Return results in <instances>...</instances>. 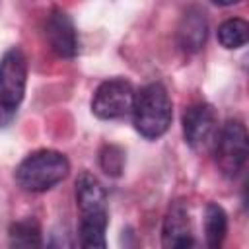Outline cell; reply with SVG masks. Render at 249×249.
Instances as JSON below:
<instances>
[{
    "label": "cell",
    "mask_w": 249,
    "mask_h": 249,
    "mask_svg": "<svg viewBox=\"0 0 249 249\" xmlns=\"http://www.w3.org/2000/svg\"><path fill=\"white\" fill-rule=\"evenodd\" d=\"M27 84V58L21 49L14 47L4 53L0 60V107L16 109L23 95Z\"/></svg>",
    "instance_id": "cell-5"
},
{
    "label": "cell",
    "mask_w": 249,
    "mask_h": 249,
    "mask_svg": "<svg viewBox=\"0 0 249 249\" xmlns=\"http://www.w3.org/2000/svg\"><path fill=\"white\" fill-rule=\"evenodd\" d=\"M173 119V103L171 97L160 82H152L144 86L134 95L132 105V123L134 128L148 140H156L163 136Z\"/></svg>",
    "instance_id": "cell-1"
},
{
    "label": "cell",
    "mask_w": 249,
    "mask_h": 249,
    "mask_svg": "<svg viewBox=\"0 0 249 249\" xmlns=\"http://www.w3.org/2000/svg\"><path fill=\"white\" fill-rule=\"evenodd\" d=\"M76 204L80 214L107 212V195L103 185L89 171H82L76 179Z\"/></svg>",
    "instance_id": "cell-10"
},
{
    "label": "cell",
    "mask_w": 249,
    "mask_h": 249,
    "mask_svg": "<svg viewBox=\"0 0 249 249\" xmlns=\"http://www.w3.org/2000/svg\"><path fill=\"white\" fill-rule=\"evenodd\" d=\"M70 173V161L56 150H37L25 156L16 167V183L27 193H45L64 181Z\"/></svg>",
    "instance_id": "cell-2"
},
{
    "label": "cell",
    "mask_w": 249,
    "mask_h": 249,
    "mask_svg": "<svg viewBox=\"0 0 249 249\" xmlns=\"http://www.w3.org/2000/svg\"><path fill=\"white\" fill-rule=\"evenodd\" d=\"M218 134V117L210 103H195L183 113V136L185 142L196 150L206 152L214 146Z\"/></svg>",
    "instance_id": "cell-6"
},
{
    "label": "cell",
    "mask_w": 249,
    "mask_h": 249,
    "mask_svg": "<svg viewBox=\"0 0 249 249\" xmlns=\"http://www.w3.org/2000/svg\"><path fill=\"white\" fill-rule=\"evenodd\" d=\"M10 249H43L41 228L35 218H23L10 226L8 231Z\"/></svg>",
    "instance_id": "cell-13"
},
{
    "label": "cell",
    "mask_w": 249,
    "mask_h": 249,
    "mask_svg": "<svg viewBox=\"0 0 249 249\" xmlns=\"http://www.w3.org/2000/svg\"><path fill=\"white\" fill-rule=\"evenodd\" d=\"M249 39V23L241 18H230L218 27V41L224 49H241Z\"/></svg>",
    "instance_id": "cell-14"
},
{
    "label": "cell",
    "mask_w": 249,
    "mask_h": 249,
    "mask_svg": "<svg viewBox=\"0 0 249 249\" xmlns=\"http://www.w3.org/2000/svg\"><path fill=\"white\" fill-rule=\"evenodd\" d=\"M107 212L80 214V247L82 249H107L105 230H107Z\"/></svg>",
    "instance_id": "cell-11"
},
{
    "label": "cell",
    "mask_w": 249,
    "mask_h": 249,
    "mask_svg": "<svg viewBox=\"0 0 249 249\" xmlns=\"http://www.w3.org/2000/svg\"><path fill=\"white\" fill-rule=\"evenodd\" d=\"M163 249H198V243L193 235L189 210L183 202H173L165 214L161 230Z\"/></svg>",
    "instance_id": "cell-8"
},
{
    "label": "cell",
    "mask_w": 249,
    "mask_h": 249,
    "mask_svg": "<svg viewBox=\"0 0 249 249\" xmlns=\"http://www.w3.org/2000/svg\"><path fill=\"white\" fill-rule=\"evenodd\" d=\"M208 37V19L206 12L198 6H191L179 19L177 25V43L185 53H196L204 47Z\"/></svg>",
    "instance_id": "cell-9"
},
{
    "label": "cell",
    "mask_w": 249,
    "mask_h": 249,
    "mask_svg": "<svg viewBox=\"0 0 249 249\" xmlns=\"http://www.w3.org/2000/svg\"><path fill=\"white\" fill-rule=\"evenodd\" d=\"M134 88L124 78H111L97 86L91 97V113L97 119L109 121L132 113L134 105Z\"/></svg>",
    "instance_id": "cell-4"
},
{
    "label": "cell",
    "mask_w": 249,
    "mask_h": 249,
    "mask_svg": "<svg viewBox=\"0 0 249 249\" xmlns=\"http://www.w3.org/2000/svg\"><path fill=\"white\" fill-rule=\"evenodd\" d=\"M126 163V154L121 146L117 144H105L99 152V165L105 175L109 177H121L124 171Z\"/></svg>",
    "instance_id": "cell-15"
},
{
    "label": "cell",
    "mask_w": 249,
    "mask_h": 249,
    "mask_svg": "<svg viewBox=\"0 0 249 249\" xmlns=\"http://www.w3.org/2000/svg\"><path fill=\"white\" fill-rule=\"evenodd\" d=\"M43 249H74V247H72V239H70L68 231L64 228L56 226L49 231V237H47V243L43 245Z\"/></svg>",
    "instance_id": "cell-16"
},
{
    "label": "cell",
    "mask_w": 249,
    "mask_h": 249,
    "mask_svg": "<svg viewBox=\"0 0 249 249\" xmlns=\"http://www.w3.org/2000/svg\"><path fill=\"white\" fill-rule=\"evenodd\" d=\"M214 156H216V165L226 177H235L249 156V138H247V128L241 121H226L222 128L216 134L214 142Z\"/></svg>",
    "instance_id": "cell-3"
},
{
    "label": "cell",
    "mask_w": 249,
    "mask_h": 249,
    "mask_svg": "<svg viewBox=\"0 0 249 249\" xmlns=\"http://www.w3.org/2000/svg\"><path fill=\"white\" fill-rule=\"evenodd\" d=\"M226 233H228V214H226V210L216 202H208L206 210H204L206 247L208 249H222Z\"/></svg>",
    "instance_id": "cell-12"
},
{
    "label": "cell",
    "mask_w": 249,
    "mask_h": 249,
    "mask_svg": "<svg viewBox=\"0 0 249 249\" xmlns=\"http://www.w3.org/2000/svg\"><path fill=\"white\" fill-rule=\"evenodd\" d=\"M45 37L60 58H74L78 54V31L72 18L64 10L53 8V12L47 16Z\"/></svg>",
    "instance_id": "cell-7"
}]
</instances>
